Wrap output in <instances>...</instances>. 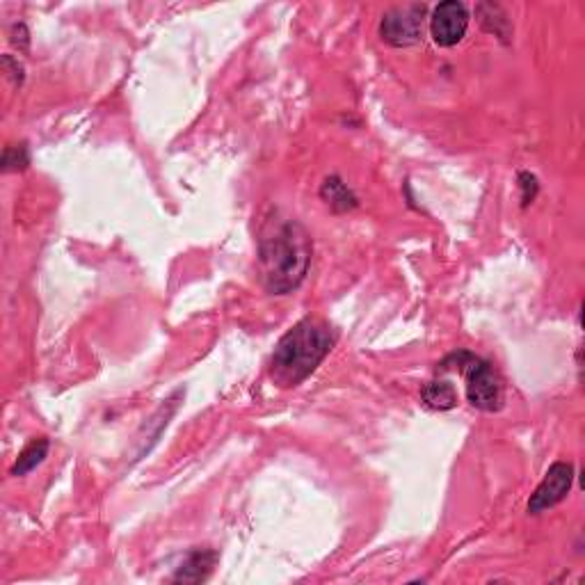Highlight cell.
I'll list each match as a JSON object with an SVG mask.
<instances>
[{
  "label": "cell",
  "instance_id": "30bf717a",
  "mask_svg": "<svg viewBox=\"0 0 585 585\" xmlns=\"http://www.w3.org/2000/svg\"><path fill=\"white\" fill-rule=\"evenodd\" d=\"M48 448H51V444H48L46 437H39V439H32V442L23 448V451L19 453V458H16L14 467L10 469V476H26L30 474L32 469H37L39 464H42L46 460L48 455Z\"/></svg>",
  "mask_w": 585,
  "mask_h": 585
},
{
  "label": "cell",
  "instance_id": "7c38bea8",
  "mask_svg": "<svg viewBox=\"0 0 585 585\" xmlns=\"http://www.w3.org/2000/svg\"><path fill=\"white\" fill-rule=\"evenodd\" d=\"M519 188H522V204L524 206L533 204V199L538 197V190H540L535 174H531V172L519 174Z\"/></svg>",
  "mask_w": 585,
  "mask_h": 585
},
{
  "label": "cell",
  "instance_id": "7a4b0ae2",
  "mask_svg": "<svg viewBox=\"0 0 585 585\" xmlns=\"http://www.w3.org/2000/svg\"><path fill=\"white\" fill-rule=\"evenodd\" d=\"M336 336L318 318H304L279 339L270 359V375L279 387H298L325 362Z\"/></svg>",
  "mask_w": 585,
  "mask_h": 585
},
{
  "label": "cell",
  "instance_id": "277c9868",
  "mask_svg": "<svg viewBox=\"0 0 585 585\" xmlns=\"http://www.w3.org/2000/svg\"><path fill=\"white\" fill-rule=\"evenodd\" d=\"M423 19H426V7L423 5L394 7L382 16L380 37L394 48L419 44L423 39Z\"/></svg>",
  "mask_w": 585,
  "mask_h": 585
},
{
  "label": "cell",
  "instance_id": "8fae6325",
  "mask_svg": "<svg viewBox=\"0 0 585 585\" xmlns=\"http://www.w3.org/2000/svg\"><path fill=\"white\" fill-rule=\"evenodd\" d=\"M28 165H30V154H28L26 144H10V147H5V154H3L5 172L26 170Z\"/></svg>",
  "mask_w": 585,
  "mask_h": 585
},
{
  "label": "cell",
  "instance_id": "9c48e42d",
  "mask_svg": "<svg viewBox=\"0 0 585 585\" xmlns=\"http://www.w3.org/2000/svg\"><path fill=\"white\" fill-rule=\"evenodd\" d=\"M423 403H426L430 410L437 412H448L458 405V391L448 380H432L421 391Z\"/></svg>",
  "mask_w": 585,
  "mask_h": 585
},
{
  "label": "cell",
  "instance_id": "52a82bcc",
  "mask_svg": "<svg viewBox=\"0 0 585 585\" xmlns=\"http://www.w3.org/2000/svg\"><path fill=\"white\" fill-rule=\"evenodd\" d=\"M215 563H218V554L211 549H195L190 556L183 560L179 572L174 574V583H202L213 572Z\"/></svg>",
  "mask_w": 585,
  "mask_h": 585
},
{
  "label": "cell",
  "instance_id": "6da1fadb",
  "mask_svg": "<svg viewBox=\"0 0 585 585\" xmlns=\"http://www.w3.org/2000/svg\"><path fill=\"white\" fill-rule=\"evenodd\" d=\"M314 243L298 220H284L259 240L263 286L270 295H288L307 277Z\"/></svg>",
  "mask_w": 585,
  "mask_h": 585
},
{
  "label": "cell",
  "instance_id": "ba28073f",
  "mask_svg": "<svg viewBox=\"0 0 585 585\" xmlns=\"http://www.w3.org/2000/svg\"><path fill=\"white\" fill-rule=\"evenodd\" d=\"M320 197L334 213H348L359 204L357 195L341 176H327L323 186H320Z\"/></svg>",
  "mask_w": 585,
  "mask_h": 585
},
{
  "label": "cell",
  "instance_id": "3957f363",
  "mask_svg": "<svg viewBox=\"0 0 585 585\" xmlns=\"http://www.w3.org/2000/svg\"><path fill=\"white\" fill-rule=\"evenodd\" d=\"M442 364H455L464 373V378H467V398L476 410L480 412L501 410L503 382L490 362L471 355L467 350H460L448 355Z\"/></svg>",
  "mask_w": 585,
  "mask_h": 585
},
{
  "label": "cell",
  "instance_id": "8992f818",
  "mask_svg": "<svg viewBox=\"0 0 585 585\" xmlns=\"http://www.w3.org/2000/svg\"><path fill=\"white\" fill-rule=\"evenodd\" d=\"M574 483V467L570 462H554L542 478L538 490L533 492L531 501H528V512L531 515H540V512L558 506L560 501L567 499Z\"/></svg>",
  "mask_w": 585,
  "mask_h": 585
},
{
  "label": "cell",
  "instance_id": "5b68a950",
  "mask_svg": "<svg viewBox=\"0 0 585 585\" xmlns=\"http://www.w3.org/2000/svg\"><path fill=\"white\" fill-rule=\"evenodd\" d=\"M469 30V10L458 0L439 3L430 14V35L437 46H458Z\"/></svg>",
  "mask_w": 585,
  "mask_h": 585
}]
</instances>
